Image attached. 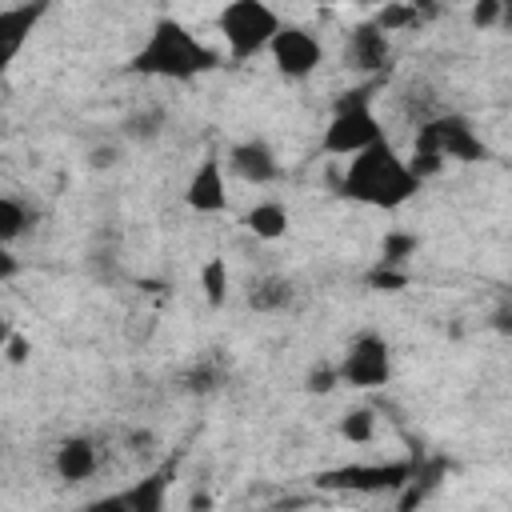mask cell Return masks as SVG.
Wrapping results in <instances>:
<instances>
[{"label":"cell","instance_id":"603a6c76","mask_svg":"<svg viewBox=\"0 0 512 512\" xmlns=\"http://www.w3.org/2000/svg\"><path fill=\"white\" fill-rule=\"evenodd\" d=\"M220 380H224V372L212 368V364H200V368L188 372V388H192V392H212Z\"/></svg>","mask_w":512,"mask_h":512},{"label":"cell","instance_id":"ac0fdd59","mask_svg":"<svg viewBox=\"0 0 512 512\" xmlns=\"http://www.w3.org/2000/svg\"><path fill=\"white\" fill-rule=\"evenodd\" d=\"M200 284H204L208 304H212V308H220V304H224V296H228V268H224V260H220V256H212V260L204 264Z\"/></svg>","mask_w":512,"mask_h":512},{"label":"cell","instance_id":"7c38bea8","mask_svg":"<svg viewBox=\"0 0 512 512\" xmlns=\"http://www.w3.org/2000/svg\"><path fill=\"white\" fill-rule=\"evenodd\" d=\"M184 200H188V208H196V212H224V208H228L224 176H220V160H216V156L200 160V168L192 172V180H188V188H184Z\"/></svg>","mask_w":512,"mask_h":512},{"label":"cell","instance_id":"6da1fadb","mask_svg":"<svg viewBox=\"0 0 512 512\" xmlns=\"http://www.w3.org/2000/svg\"><path fill=\"white\" fill-rule=\"evenodd\" d=\"M220 64V56L196 40L180 20L160 16L148 32V40L136 48V56L128 60V68L136 76H160V80H196L204 72H212Z\"/></svg>","mask_w":512,"mask_h":512},{"label":"cell","instance_id":"d4e9b609","mask_svg":"<svg viewBox=\"0 0 512 512\" xmlns=\"http://www.w3.org/2000/svg\"><path fill=\"white\" fill-rule=\"evenodd\" d=\"M76 512H128L124 508V500H120V492H112V496H100V500H88L84 508H76Z\"/></svg>","mask_w":512,"mask_h":512},{"label":"cell","instance_id":"277c9868","mask_svg":"<svg viewBox=\"0 0 512 512\" xmlns=\"http://www.w3.org/2000/svg\"><path fill=\"white\" fill-rule=\"evenodd\" d=\"M220 32L232 60H248L272 44V36L280 32V16L260 0H232L220 12Z\"/></svg>","mask_w":512,"mask_h":512},{"label":"cell","instance_id":"3957f363","mask_svg":"<svg viewBox=\"0 0 512 512\" xmlns=\"http://www.w3.org/2000/svg\"><path fill=\"white\" fill-rule=\"evenodd\" d=\"M376 140H384V132H380V120L372 116V88L344 92L336 100L332 124L324 132V152H332V156H356V152L372 148Z\"/></svg>","mask_w":512,"mask_h":512},{"label":"cell","instance_id":"83f0119b","mask_svg":"<svg viewBox=\"0 0 512 512\" xmlns=\"http://www.w3.org/2000/svg\"><path fill=\"white\" fill-rule=\"evenodd\" d=\"M4 352H8V360H12V364H24V360H28V340L12 332V336H8V344H4Z\"/></svg>","mask_w":512,"mask_h":512},{"label":"cell","instance_id":"9a60e30c","mask_svg":"<svg viewBox=\"0 0 512 512\" xmlns=\"http://www.w3.org/2000/svg\"><path fill=\"white\" fill-rule=\"evenodd\" d=\"M244 224H248V232H256L260 240H280V236L288 232V212H284V204H276V200H264V204L248 208Z\"/></svg>","mask_w":512,"mask_h":512},{"label":"cell","instance_id":"2e32d148","mask_svg":"<svg viewBox=\"0 0 512 512\" xmlns=\"http://www.w3.org/2000/svg\"><path fill=\"white\" fill-rule=\"evenodd\" d=\"M288 300H292V284L288 280H256L252 284V292H248V304L252 308H260V312H276V308H288Z\"/></svg>","mask_w":512,"mask_h":512},{"label":"cell","instance_id":"f546056e","mask_svg":"<svg viewBox=\"0 0 512 512\" xmlns=\"http://www.w3.org/2000/svg\"><path fill=\"white\" fill-rule=\"evenodd\" d=\"M8 336H12V324H8V316L0 312V352H4V344H8Z\"/></svg>","mask_w":512,"mask_h":512},{"label":"cell","instance_id":"30bf717a","mask_svg":"<svg viewBox=\"0 0 512 512\" xmlns=\"http://www.w3.org/2000/svg\"><path fill=\"white\" fill-rule=\"evenodd\" d=\"M388 60H392V44H388V36L372 20L368 24H356L348 32V40H344V64L348 68H356V72H380V68H388Z\"/></svg>","mask_w":512,"mask_h":512},{"label":"cell","instance_id":"52a82bcc","mask_svg":"<svg viewBox=\"0 0 512 512\" xmlns=\"http://www.w3.org/2000/svg\"><path fill=\"white\" fill-rule=\"evenodd\" d=\"M336 376H340V384H352V388H380V384H388V376H392L388 340L376 336V332L356 336L348 344L344 360L336 364Z\"/></svg>","mask_w":512,"mask_h":512},{"label":"cell","instance_id":"5b68a950","mask_svg":"<svg viewBox=\"0 0 512 512\" xmlns=\"http://www.w3.org/2000/svg\"><path fill=\"white\" fill-rule=\"evenodd\" d=\"M412 152L420 156H440V160H484L488 148L484 140L476 136L472 120L468 116H456V112H440V116H428L420 120L416 128V140H412Z\"/></svg>","mask_w":512,"mask_h":512},{"label":"cell","instance_id":"4316f807","mask_svg":"<svg viewBox=\"0 0 512 512\" xmlns=\"http://www.w3.org/2000/svg\"><path fill=\"white\" fill-rule=\"evenodd\" d=\"M496 16H500V4H496V0H480V4L472 8V20H476L480 28H488Z\"/></svg>","mask_w":512,"mask_h":512},{"label":"cell","instance_id":"8fae6325","mask_svg":"<svg viewBox=\"0 0 512 512\" xmlns=\"http://www.w3.org/2000/svg\"><path fill=\"white\" fill-rule=\"evenodd\" d=\"M228 168L248 184H272L280 176V164H276V156L264 140H240L228 152Z\"/></svg>","mask_w":512,"mask_h":512},{"label":"cell","instance_id":"cb8c5ba5","mask_svg":"<svg viewBox=\"0 0 512 512\" xmlns=\"http://www.w3.org/2000/svg\"><path fill=\"white\" fill-rule=\"evenodd\" d=\"M336 384H340L336 368H332V364H320V368H312V372H308V384H304V388H308V392H320V396H324V392H332Z\"/></svg>","mask_w":512,"mask_h":512},{"label":"cell","instance_id":"4fadbf2b","mask_svg":"<svg viewBox=\"0 0 512 512\" xmlns=\"http://www.w3.org/2000/svg\"><path fill=\"white\" fill-rule=\"evenodd\" d=\"M168 488H172V464H164V468L140 476L136 484H128L120 492V500H124L128 512H164L168 508Z\"/></svg>","mask_w":512,"mask_h":512},{"label":"cell","instance_id":"8992f818","mask_svg":"<svg viewBox=\"0 0 512 512\" xmlns=\"http://www.w3.org/2000/svg\"><path fill=\"white\" fill-rule=\"evenodd\" d=\"M412 464L416 460H380V464H344V468H328L316 476L320 488L328 492H400L412 480Z\"/></svg>","mask_w":512,"mask_h":512},{"label":"cell","instance_id":"7402d4cb","mask_svg":"<svg viewBox=\"0 0 512 512\" xmlns=\"http://www.w3.org/2000/svg\"><path fill=\"white\" fill-rule=\"evenodd\" d=\"M368 284L380 288V292H396V288L408 284V272H400V268H392V264H376V268L368 272Z\"/></svg>","mask_w":512,"mask_h":512},{"label":"cell","instance_id":"9c48e42d","mask_svg":"<svg viewBox=\"0 0 512 512\" xmlns=\"http://www.w3.org/2000/svg\"><path fill=\"white\" fill-rule=\"evenodd\" d=\"M44 12H48V4H12V8H0V76L20 56V48L28 44L32 28L40 24Z\"/></svg>","mask_w":512,"mask_h":512},{"label":"cell","instance_id":"ffe728a7","mask_svg":"<svg viewBox=\"0 0 512 512\" xmlns=\"http://www.w3.org/2000/svg\"><path fill=\"white\" fill-rule=\"evenodd\" d=\"M416 20H420V12H416L412 4H388V8H380V12H376V20H372V24L388 36V32L408 28V24H416Z\"/></svg>","mask_w":512,"mask_h":512},{"label":"cell","instance_id":"d6986e66","mask_svg":"<svg viewBox=\"0 0 512 512\" xmlns=\"http://www.w3.org/2000/svg\"><path fill=\"white\" fill-rule=\"evenodd\" d=\"M372 432H376V416H372L368 408H352V412H344V420H340V436H344V440H352V444H368Z\"/></svg>","mask_w":512,"mask_h":512},{"label":"cell","instance_id":"e0dca14e","mask_svg":"<svg viewBox=\"0 0 512 512\" xmlns=\"http://www.w3.org/2000/svg\"><path fill=\"white\" fill-rule=\"evenodd\" d=\"M24 232H28V208L20 200H12V196H0V244L8 248Z\"/></svg>","mask_w":512,"mask_h":512},{"label":"cell","instance_id":"44dd1931","mask_svg":"<svg viewBox=\"0 0 512 512\" xmlns=\"http://www.w3.org/2000/svg\"><path fill=\"white\" fill-rule=\"evenodd\" d=\"M416 252V236H408V232H388L384 236V248H380V264H404L408 256Z\"/></svg>","mask_w":512,"mask_h":512},{"label":"cell","instance_id":"7a4b0ae2","mask_svg":"<svg viewBox=\"0 0 512 512\" xmlns=\"http://www.w3.org/2000/svg\"><path fill=\"white\" fill-rule=\"evenodd\" d=\"M340 192L368 208H400L420 192V180L408 172V160H400L388 140H376L372 148L348 160L340 176Z\"/></svg>","mask_w":512,"mask_h":512},{"label":"cell","instance_id":"ba28073f","mask_svg":"<svg viewBox=\"0 0 512 512\" xmlns=\"http://www.w3.org/2000/svg\"><path fill=\"white\" fill-rule=\"evenodd\" d=\"M268 52H272L280 76H288V80H304V76H312V72L320 68V60H324L320 40H316L308 28H300V24H280V32L272 36Z\"/></svg>","mask_w":512,"mask_h":512},{"label":"cell","instance_id":"f1b7e54d","mask_svg":"<svg viewBox=\"0 0 512 512\" xmlns=\"http://www.w3.org/2000/svg\"><path fill=\"white\" fill-rule=\"evenodd\" d=\"M16 272H20V264H16V256H12V252H8L4 244H0V280H12Z\"/></svg>","mask_w":512,"mask_h":512},{"label":"cell","instance_id":"5bb4252c","mask_svg":"<svg viewBox=\"0 0 512 512\" xmlns=\"http://www.w3.org/2000/svg\"><path fill=\"white\" fill-rule=\"evenodd\" d=\"M96 464H100V448H96L88 436H68V440L56 448V472H60V480H68V484L88 480V476L96 472Z\"/></svg>","mask_w":512,"mask_h":512},{"label":"cell","instance_id":"484cf974","mask_svg":"<svg viewBox=\"0 0 512 512\" xmlns=\"http://www.w3.org/2000/svg\"><path fill=\"white\" fill-rule=\"evenodd\" d=\"M160 124H164V112H148V116L132 120V124H128V132H132V136H152Z\"/></svg>","mask_w":512,"mask_h":512}]
</instances>
